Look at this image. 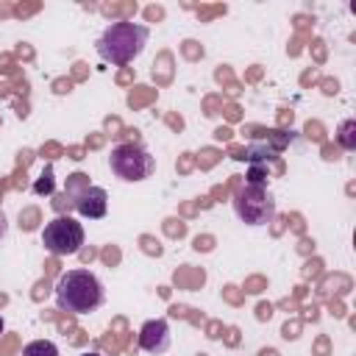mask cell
Instances as JSON below:
<instances>
[{"instance_id":"obj_12","label":"cell","mask_w":356,"mask_h":356,"mask_svg":"<svg viewBox=\"0 0 356 356\" xmlns=\"http://www.w3.org/2000/svg\"><path fill=\"white\" fill-rule=\"evenodd\" d=\"M6 231H8V220H6V214L0 211V239L6 236Z\"/></svg>"},{"instance_id":"obj_13","label":"cell","mask_w":356,"mask_h":356,"mask_svg":"<svg viewBox=\"0 0 356 356\" xmlns=\"http://www.w3.org/2000/svg\"><path fill=\"white\" fill-rule=\"evenodd\" d=\"M81 356H100V353H81Z\"/></svg>"},{"instance_id":"obj_9","label":"cell","mask_w":356,"mask_h":356,"mask_svg":"<svg viewBox=\"0 0 356 356\" xmlns=\"http://www.w3.org/2000/svg\"><path fill=\"white\" fill-rule=\"evenodd\" d=\"M337 139L345 150H356V120H345L337 131Z\"/></svg>"},{"instance_id":"obj_5","label":"cell","mask_w":356,"mask_h":356,"mask_svg":"<svg viewBox=\"0 0 356 356\" xmlns=\"http://www.w3.org/2000/svg\"><path fill=\"white\" fill-rule=\"evenodd\" d=\"M42 245L53 256H75L83 245V225L70 214H58L44 225Z\"/></svg>"},{"instance_id":"obj_6","label":"cell","mask_w":356,"mask_h":356,"mask_svg":"<svg viewBox=\"0 0 356 356\" xmlns=\"http://www.w3.org/2000/svg\"><path fill=\"white\" fill-rule=\"evenodd\" d=\"M170 342H172V337H170V323H167L164 317L147 320V323L139 328V348H142L145 353L159 356V353H164V350L170 348Z\"/></svg>"},{"instance_id":"obj_7","label":"cell","mask_w":356,"mask_h":356,"mask_svg":"<svg viewBox=\"0 0 356 356\" xmlns=\"http://www.w3.org/2000/svg\"><path fill=\"white\" fill-rule=\"evenodd\" d=\"M72 206L78 209L81 217L100 220V217H106V209H108V192H106L103 186H92V184H89V186L75 197Z\"/></svg>"},{"instance_id":"obj_11","label":"cell","mask_w":356,"mask_h":356,"mask_svg":"<svg viewBox=\"0 0 356 356\" xmlns=\"http://www.w3.org/2000/svg\"><path fill=\"white\" fill-rule=\"evenodd\" d=\"M53 186H56V181H53V164H47V167L42 170L39 181L33 184V192H36V195H50Z\"/></svg>"},{"instance_id":"obj_4","label":"cell","mask_w":356,"mask_h":356,"mask_svg":"<svg viewBox=\"0 0 356 356\" xmlns=\"http://www.w3.org/2000/svg\"><path fill=\"white\" fill-rule=\"evenodd\" d=\"M234 211L242 222L248 225H267L275 217V200L267 192V186H253L242 184L234 192Z\"/></svg>"},{"instance_id":"obj_14","label":"cell","mask_w":356,"mask_h":356,"mask_svg":"<svg viewBox=\"0 0 356 356\" xmlns=\"http://www.w3.org/2000/svg\"><path fill=\"white\" fill-rule=\"evenodd\" d=\"M0 334H3V317H0Z\"/></svg>"},{"instance_id":"obj_8","label":"cell","mask_w":356,"mask_h":356,"mask_svg":"<svg viewBox=\"0 0 356 356\" xmlns=\"http://www.w3.org/2000/svg\"><path fill=\"white\" fill-rule=\"evenodd\" d=\"M22 356H61V353H58L56 342H50V339H33V342H28L22 348Z\"/></svg>"},{"instance_id":"obj_3","label":"cell","mask_w":356,"mask_h":356,"mask_svg":"<svg viewBox=\"0 0 356 356\" xmlns=\"http://www.w3.org/2000/svg\"><path fill=\"white\" fill-rule=\"evenodd\" d=\"M108 167H111V172H114L120 181L136 184V181H145V178H150V175L156 172V159H153L142 145H136V142H122V145H117V147L111 150Z\"/></svg>"},{"instance_id":"obj_2","label":"cell","mask_w":356,"mask_h":356,"mask_svg":"<svg viewBox=\"0 0 356 356\" xmlns=\"http://www.w3.org/2000/svg\"><path fill=\"white\" fill-rule=\"evenodd\" d=\"M150 31L139 22H111L97 39V56L114 67L131 64L147 44Z\"/></svg>"},{"instance_id":"obj_1","label":"cell","mask_w":356,"mask_h":356,"mask_svg":"<svg viewBox=\"0 0 356 356\" xmlns=\"http://www.w3.org/2000/svg\"><path fill=\"white\" fill-rule=\"evenodd\" d=\"M106 300L103 284L92 270H67L56 284V303L70 314H89Z\"/></svg>"},{"instance_id":"obj_10","label":"cell","mask_w":356,"mask_h":356,"mask_svg":"<svg viewBox=\"0 0 356 356\" xmlns=\"http://www.w3.org/2000/svg\"><path fill=\"white\" fill-rule=\"evenodd\" d=\"M267 181H270L267 167H264V164H250V170H248V175H245V184H253V186H267Z\"/></svg>"}]
</instances>
